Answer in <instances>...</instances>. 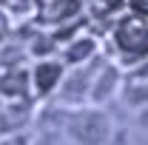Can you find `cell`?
<instances>
[{
    "instance_id": "obj_1",
    "label": "cell",
    "mask_w": 148,
    "mask_h": 145,
    "mask_svg": "<svg viewBox=\"0 0 148 145\" xmlns=\"http://www.w3.org/2000/svg\"><path fill=\"white\" fill-rule=\"evenodd\" d=\"M106 54L123 68L148 63V20L134 12L117 17L106 34Z\"/></svg>"
},
{
    "instance_id": "obj_2",
    "label": "cell",
    "mask_w": 148,
    "mask_h": 145,
    "mask_svg": "<svg viewBox=\"0 0 148 145\" xmlns=\"http://www.w3.org/2000/svg\"><path fill=\"white\" fill-rule=\"evenodd\" d=\"M66 63L63 60H40L32 66V74H29V83H32V88L40 100H46V97H54L57 88H60V83H63V77H66Z\"/></svg>"
},
{
    "instance_id": "obj_3",
    "label": "cell",
    "mask_w": 148,
    "mask_h": 145,
    "mask_svg": "<svg viewBox=\"0 0 148 145\" xmlns=\"http://www.w3.org/2000/svg\"><path fill=\"white\" fill-rule=\"evenodd\" d=\"M103 54V46H100V40L97 37H77L71 40V46L69 49H63V63L74 68V66H86V63H91L94 57Z\"/></svg>"
},
{
    "instance_id": "obj_4",
    "label": "cell",
    "mask_w": 148,
    "mask_h": 145,
    "mask_svg": "<svg viewBox=\"0 0 148 145\" xmlns=\"http://www.w3.org/2000/svg\"><path fill=\"white\" fill-rule=\"evenodd\" d=\"M32 145H71V140H69V134L63 131V122H60V114H54L51 117H46V122L37 128L34 140H32Z\"/></svg>"
},
{
    "instance_id": "obj_5",
    "label": "cell",
    "mask_w": 148,
    "mask_h": 145,
    "mask_svg": "<svg viewBox=\"0 0 148 145\" xmlns=\"http://www.w3.org/2000/svg\"><path fill=\"white\" fill-rule=\"evenodd\" d=\"M94 6L100 14L108 17H120V12H128V0H94Z\"/></svg>"
}]
</instances>
